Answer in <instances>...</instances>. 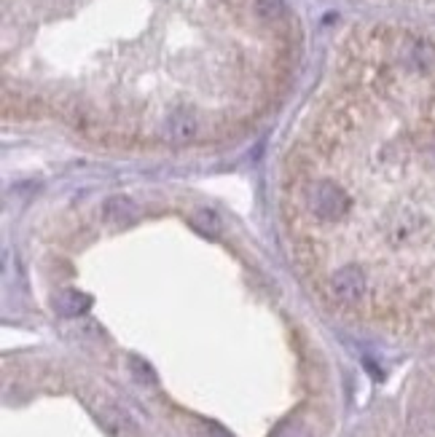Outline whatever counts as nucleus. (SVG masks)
<instances>
[{"label": "nucleus", "mask_w": 435, "mask_h": 437, "mask_svg": "<svg viewBox=\"0 0 435 437\" xmlns=\"http://www.w3.org/2000/svg\"><path fill=\"white\" fill-rule=\"evenodd\" d=\"M54 306H56V311L65 314V317H79V314H84V311L91 306V298L79 293V290H65V293H59V298L54 301Z\"/></svg>", "instance_id": "nucleus-1"}, {"label": "nucleus", "mask_w": 435, "mask_h": 437, "mask_svg": "<svg viewBox=\"0 0 435 437\" xmlns=\"http://www.w3.org/2000/svg\"><path fill=\"white\" fill-rule=\"evenodd\" d=\"M105 218L111 220V223H116V226H126L129 220H134V207L132 201H126V199L116 196V199H108L105 201Z\"/></svg>", "instance_id": "nucleus-2"}, {"label": "nucleus", "mask_w": 435, "mask_h": 437, "mask_svg": "<svg viewBox=\"0 0 435 437\" xmlns=\"http://www.w3.org/2000/svg\"><path fill=\"white\" fill-rule=\"evenodd\" d=\"M191 226L201 233H210V236H218L221 233V220L218 215L212 212V209H196V212H191Z\"/></svg>", "instance_id": "nucleus-3"}, {"label": "nucleus", "mask_w": 435, "mask_h": 437, "mask_svg": "<svg viewBox=\"0 0 435 437\" xmlns=\"http://www.w3.org/2000/svg\"><path fill=\"white\" fill-rule=\"evenodd\" d=\"M253 11L264 22H274L285 14V0H253Z\"/></svg>", "instance_id": "nucleus-4"}]
</instances>
